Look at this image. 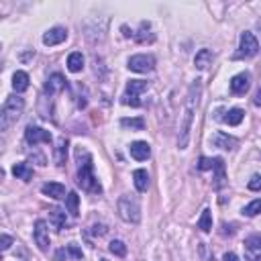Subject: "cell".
Masks as SVG:
<instances>
[{"label":"cell","mask_w":261,"mask_h":261,"mask_svg":"<svg viewBox=\"0 0 261 261\" xmlns=\"http://www.w3.org/2000/svg\"><path fill=\"white\" fill-rule=\"evenodd\" d=\"M200 94H202V84L200 80L192 82L188 94H186V102H184V117H181V124H180V133H178V147L180 149H186L190 143V131H192V120H194V112L200 102Z\"/></svg>","instance_id":"1"},{"label":"cell","mask_w":261,"mask_h":261,"mask_svg":"<svg viewBox=\"0 0 261 261\" xmlns=\"http://www.w3.org/2000/svg\"><path fill=\"white\" fill-rule=\"evenodd\" d=\"M76 160H78V186L86 192H92V194H100L102 186L94 176L92 155L84 147H76Z\"/></svg>","instance_id":"2"},{"label":"cell","mask_w":261,"mask_h":261,"mask_svg":"<svg viewBox=\"0 0 261 261\" xmlns=\"http://www.w3.org/2000/svg\"><path fill=\"white\" fill-rule=\"evenodd\" d=\"M22 108H25V100L20 96H8L6 102L2 104V110H0V131L6 133L13 124L20 119Z\"/></svg>","instance_id":"3"},{"label":"cell","mask_w":261,"mask_h":261,"mask_svg":"<svg viewBox=\"0 0 261 261\" xmlns=\"http://www.w3.org/2000/svg\"><path fill=\"white\" fill-rule=\"evenodd\" d=\"M117 210H119V217L129 222V224H137L141 221V206H139V200L135 198L133 194H122L119 198L117 204Z\"/></svg>","instance_id":"4"},{"label":"cell","mask_w":261,"mask_h":261,"mask_svg":"<svg viewBox=\"0 0 261 261\" xmlns=\"http://www.w3.org/2000/svg\"><path fill=\"white\" fill-rule=\"evenodd\" d=\"M147 90V82H143V80H131L129 84H127V90H124V94H122V98H120V102L122 104H127V106H141V94Z\"/></svg>","instance_id":"5"},{"label":"cell","mask_w":261,"mask_h":261,"mask_svg":"<svg viewBox=\"0 0 261 261\" xmlns=\"http://www.w3.org/2000/svg\"><path fill=\"white\" fill-rule=\"evenodd\" d=\"M259 51V43L255 39L253 33H243L241 35V43H239V51H237L235 58L241 60V58H253Z\"/></svg>","instance_id":"6"},{"label":"cell","mask_w":261,"mask_h":261,"mask_svg":"<svg viewBox=\"0 0 261 261\" xmlns=\"http://www.w3.org/2000/svg\"><path fill=\"white\" fill-rule=\"evenodd\" d=\"M129 70L131 72H137V74H149L155 70V58L153 55H133L129 60Z\"/></svg>","instance_id":"7"},{"label":"cell","mask_w":261,"mask_h":261,"mask_svg":"<svg viewBox=\"0 0 261 261\" xmlns=\"http://www.w3.org/2000/svg\"><path fill=\"white\" fill-rule=\"evenodd\" d=\"M33 237H35V243L41 249L43 253L49 251V229L45 221H37L35 222V231H33Z\"/></svg>","instance_id":"8"},{"label":"cell","mask_w":261,"mask_h":261,"mask_svg":"<svg viewBox=\"0 0 261 261\" xmlns=\"http://www.w3.org/2000/svg\"><path fill=\"white\" fill-rule=\"evenodd\" d=\"M25 139L29 145H37V143H51V133L45 131L41 127H33L29 124L27 131H25Z\"/></svg>","instance_id":"9"},{"label":"cell","mask_w":261,"mask_h":261,"mask_svg":"<svg viewBox=\"0 0 261 261\" xmlns=\"http://www.w3.org/2000/svg\"><path fill=\"white\" fill-rule=\"evenodd\" d=\"M210 143L214 145V147H219V149H226V151H233L237 145H239V141H237L235 137H231V135H226V133H222V131H217L210 137Z\"/></svg>","instance_id":"10"},{"label":"cell","mask_w":261,"mask_h":261,"mask_svg":"<svg viewBox=\"0 0 261 261\" xmlns=\"http://www.w3.org/2000/svg\"><path fill=\"white\" fill-rule=\"evenodd\" d=\"M249 86H251V76H249L247 72H241L231 80V92L237 94V96H243V94H247Z\"/></svg>","instance_id":"11"},{"label":"cell","mask_w":261,"mask_h":261,"mask_svg":"<svg viewBox=\"0 0 261 261\" xmlns=\"http://www.w3.org/2000/svg\"><path fill=\"white\" fill-rule=\"evenodd\" d=\"M65 39H67V29H63V27H53V29H49V31L43 35V43L47 45V47L60 45V43H63Z\"/></svg>","instance_id":"12"},{"label":"cell","mask_w":261,"mask_h":261,"mask_svg":"<svg viewBox=\"0 0 261 261\" xmlns=\"http://www.w3.org/2000/svg\"><path fill=\"white\" fill-rule=\"evenodd\" d=\"M129 151H131L133 160L145 161V160H149V155H151V147H149V143H147V141H135L129 147Z\"/></svg>","instance_id":"13"},{"label":"cell","mask_w":261,"mask_h":261,"mask_svg":"<svg viewBox=\"0 0 261 261\" xmlns=\"http://www.w3.org/2000/svg\"><path fill=\"white\" fill-rule=\"evenodd\" d=\"M65 88H67L65 78L61 74H53V76H49L47 84H45V92L47 94H60L61 90H65Z\"/></svg>","instance_id":"14"},{"label":"cell","mask_w":261,"mask_h":261,"mask_svg":"<svg viewBox=\"0 0 261 261\" xmlns=\"http://www.w3.org/2000/svg\"><path fill=\"white\" fill-rule=\"evenodd\" d=\"M41 192L45 196H49L53 200H61L65 198V186L63 184H58V181H47V184L41 186Z\"/></svg>","instance_id":"15"},{"label":"cell","mask_w":261,"mask_h":261,"mask_svg":"<svg viewBox=\"0 0 261 261\" xmlns=\"http://www.w3.org/2000/svg\"><path fill=\"white\" fill-rule=\"evenodd\" d=\"M49 222L58 231H63V229H67V214L61 208H51L49 210Z\"/></svg>","instance_id":"16"},{"label":"cell","mask_w":261,"mask_h":261,"mask_svg":"<svg viewBox=\"0 0 261 261\" xmlns=\"http://www.w3.org/2000/svg\"><path fill=\"white\" fill-rule=\"evenodd\" d=\"M212 60H214V55L210 49H200L194 58L196 70H208V65H212Z\"/></svg>","instance_id":"17"},{"label":"cell","mask_w":261,"mask_h":261,"mask_svg":"<svg viewBox=\"0 0 261 261\" xmlns=\"http://www.w3.org/2000/svg\"><path fill=\"white\" fill-rule=\"evenodd\" d=\"M67 70L72 74H78V72L84 70V55L80 51L70 53V58H67Z\"/></svg>","instance_id":"18"},{"label":"cell","mask_w":261,"mask_h":261,"mask_svg":"<svg viewBox=\"0 0 261 261\" xmlns=\"http://www.w3.org/2000/svg\"><path fill=\"white\" fill-rule=\"evenodd\" d=\"M13 176L17 178V180H22V181H29L31 178H33V169L29 167V163H15L13 165Z\"/></svg>","instance_id":"19"},{"label":"cell","mask_w":261,"mask_h":261,"mask_svg":"<svg viewBox=\"0 0 261 261\" xmlns=\"http://www.w3.org/2000/svg\"><path fill=\"white\" fill-rule=\"evenodd\" d=\"M133 180H135V188L139 192H147V188H149V174H147V169H137L133 174Z\"/></svg>","instance_id":"20"},{"label":"cell","mask_w":261,"mask_h":261,"mask_svg":"<svg viewBox=\"0 0 261 261\" xmlns=\"http://www.w3.org/2000/svg\"><path fill=\"white\" fill-rule=\"evenodd\" d=\"M13 88L15 92H25V90L29 88V74L27 72H15L13 76Z\"/></svg>","instance_id":"21"},{"label":"cell","mask_w":261,"mask_h":261,"mask_svg":"<svg viewBox=\"0 0 261 261\" xmlns=\"http://www.w3.org/2000/svg\"><path fill=\"white\" fill-rule=\"evenodd\" d=\"M65 160H67V139L60 137L58 139V147H55V161H58L60 167H63Z\"/></svg>","instance_id":"22"},{"label":"cell","mask_w":261,"mask_h":261,"mask_svg":"<svg viewBox=\"0 0 261 261\" xmlns=\"http://www.w3.org/2000/svg\"><path fill=\"white\" fill-rule=\"evenodd\" d=\"M65 206L72 217H78V214H80V196H78L76 192H70V194L65 196Z\"/></svg>","instance_id":"23"},{"label":"cell","mask_w":261,"mask_h":261,"mask_svg":"<svg viewBox=\"0 0 261 261\" xmlns=\"http://www.w3.org/2000/svg\"><path fill=\"white\" fill-rule=\"evenodd\" d=\"M214 172H217V176H214V188L221 190L224 186V180H226V174H224V161L221 160V157H217V163H214Z\"/></svg>","instance_id":"24"},{"label":"cell","mask_w":261,"mask_h":261,"mask_svg":"<svg viewBox=\"0 0 261 261\" xmlns=\"http://www.w3.org/2000/svg\"><path fill=\"white\" fill-rule=\"evenodd\" d=\"M243 119H245V112H243L241 108H231V110L222 117V120H224L226 124H231V127H235V124H241Z\"/></svg>","instance_id":"25"},{"label":"cell","mask_w":261,"mask_h":261,"mask_svg":"<svg viewBox=\"0 0 261 261\" xmlns=\"http://www.w3.org/2000/svg\"><path fill=\"white\" fill-rule=\"evenodd\" d=\"M135 37H137V41H139V43H147V41L151 43V41L155 39V35L151 33V25H149V22L143 20V22H141V27H139V33H137Z\"/></svg>","instance_id":"26"},{"label":"cell","mask_w":261,"mask_h":261,"mask_svg":"<svg viewBox=\"0 0 261 261\" xmlns=\"http://www.w3.org/2000/svg\"><path fill=\"white\" fill-rule=\"evenodd\" d=\"M198 229L204 231V233H210V231H212V212H210L208 208L202 210L200 221H198Z\"/></svg>","instance_id":"27"},{"label":"cell","mask_w":261,"mask_h":261,"mask_svg":"<svg viewBox=\"0 0 261 261\" xmlns=\"http://www.w3.org/2000/svg\"><path fill=\"white\" fill-rule=\"evenodd\" d=\"M120 127L131 129V131H143L145 129V120L141 117H137V119H122L120 120Z\"/></svg>","instance_id":"28"},{"label":"cell","mask_w":261,"mask_h":261,"mask_svg":"<svg viewBox=\"0 0 261 261\" xmlns=\"http://www.w3.org/2000/svg\"><path fill=\"white\" fill-rule=\"evenodd\" d=\"M261 212V198L253 200V202H249L247 206L243 208V214L245 217H257V214Z\"/></svg>","instance_id":"29"},{"label":"cell","mask_w":261,"mask_h":261,"mask_svg":"<svg viewBox=\"0 0 261 261\" xmlns=\"http://www.w3.org/2000/svg\"><path fill=\"white\" fill-rule=\"evenodd\" d=\"M108 249H110V253L117 255V257H124V255H127V245H124L122 241H110Z\"/></svg>","instance_id":"30"},{"label":"cell","mask_w":261,"mask_h":261,"mask_svg":"<svg viewBox=\"0 0 261 261\" xmlns=\"http://www.w3.org/2000/svg\"><path fill=\"white\" fill-rule=\"evenodd\" d=\"M245 245H247V249H251V251H261V237H259V235L247 237V239H245Z\"/></svg>","instance_id":"31"},{"label":"cell","mask_w":261,"mask_h":261,"mask_svg":"<svg viewBox=\"0 0 261 261\" xmlns=\"http://www.w3.org/2000/svg\"><path fill=\"white\" fill-rule=\"evenodd\" d=\"M214 163H217V157H214V160H210V157H200L198 169L200 172H208V169H214Z\"/></svg>","instance_id":"32"},{"label":"cell","mask_w":261,"mask_h":261,"mask_svg":"<svg viewBox=\"0 0 261 261\" xmlns=\"http://www.w3.org/2000/svg\"><path fill=\"white\" fill-rule=\"evenodd\" d=\"M247 188L251 190V192H261V176H259V174H255L251 180H249Z\"/></svg>","instance_id":"33"},{"label":"cell","mask_w":261,"mask_h":261,"mask_svg":"<svg viewBox=\"0 0 261 261\" xmlns=\"http://www.w3.org/2000/svg\"><path fill=\"white\" fill-rule=\"evenodd\" d=\"M67 251H70V255H72V257H76V259H82V257H84L82 249L78 247V245H74V243H72V245H67Z\"/></svg>","instance_id":"34"},{"label":"cell","mask_w":261,"mask_h":261,"mask_svg":"<svg viewBox=\"0 0 261 261\" xmlns=\"http://www.w3.org/2000/svg\"><path fill=\"white\" fill-rule=\"evenodd\" d=\"M55 261H70V251H67V247L60 249V251L55 253Z\"/></svg>","instance_id":"35"},{"label":"cell","mask_w":261,"mask_h":261,"mask_svg":"<svg viewBox=\"0 0 261 261\" xmlns=\"http://www.w3.org/2000/svg\"><path fill=\"white\" fill-rule=\"evenodd\" d=\"M10 245H13V239H10L8 235H2V237H0V249H2V251H6Z\"/></svg>","instance_id":"36"},{"label":"cell","mask_w":261,"mask_h":261,"mask_svg":"<svg viewBox=\"0 0 261 261\" xmlns=\"http://www.w3.org/2000/svg\"><path fill=\"white\" fill-rule=\"evenodd\" d=\"M106 233V226L104 224H94L92 226V235H104Z\"/></svg>","instance_id":"37"},{"label":"cell","mask_w":261,"mask_h":261,"mask_svg":"<svg viewBox=\"0 0 261 261\" xmlns=\"http://www.w3.org/2000/svg\"><path fill=\"white\" fill-rule=\"evenodd\" d=\"M222 261H239V257H237L235 253H224V257H222Z\"/></svg>","instance_id":"38"},{"label":"cell","mask_w":261,"mask_h":261,"mask_svg":"<svg viewBox=\"0 0 261 261\" xmlns=\"http://www.w3.org/2000/svg\"><path fill=\"white\" fill-rule=\"evenodd\" d=\"M253 102H255V106H261V88L257 90V94H255V98H253Z\"/></svg>","instance_id":"39"},{"label":"cell","mask_w":261,"mask_h":261,"mask_svg":"<svg viewBox=\"0 0 261 261\" xmlns=\"http://www.w3.org/2000/svg\"><path fill=\"white\" fill-rule=\"evenodd\" d=\"M122 31H124V37H131L133 33H129V27H122Z\"/></svg>","instance_id":"40"},{"label":"cell","mask_w":261,"mask_h":261,"mask_svg":"<svg viewBox=\"0 0 261 261\" xmlns=\"http://www.w3.org/2000/svg\"><path fill=\"white\" fill-rule=\"evenodd\" d=\"M255 261H261V255H259V257H257V259H255Z\"/></svg>","instance_id":"41"}]
</instances>
